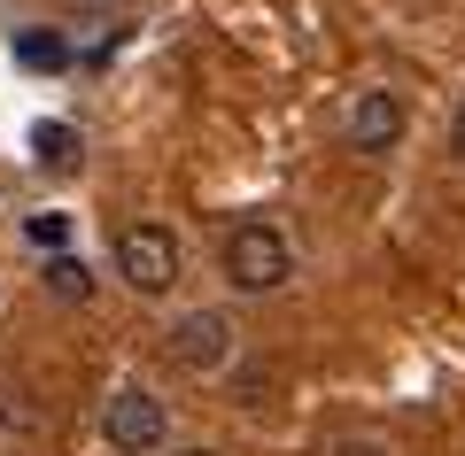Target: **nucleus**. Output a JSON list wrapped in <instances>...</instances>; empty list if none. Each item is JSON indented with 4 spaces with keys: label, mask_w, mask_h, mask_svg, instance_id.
Segmentation results:
<instances>
[{
    "label": "nucleus",
    "mask_w": 465,
    "mask_h": 456,
    "mask_svg": "<svg viewBox=\"0 0 465 456\" xmlns=\"http://www.w3.org/2000/svg\"><path fill=\"white\" fill-rule=\"evenodd\" d=\"M217 271H225L232 294H280L287 278H295V247H287L280 225L249 217V225H232L225 240H217Z\"/></svg>",
    "instance_id": "1"
},
{
    "label": "nucleus",
    "mask_w": 465,
    "mask_h": 456,
    "mask_svg": "<svg viewBox=\"0 0 465 456\" xmlns=\"http://www.w3.org/2000/svg\"><path fill=\"white\" fill-rule=\"evenodd\" d=\"M186 271V247L171 225H116V278L133 294H171Z\"/></svg>",
    "instance_id": "2"
},
{
    "label": "nucleus",
    "mask_w": 465,
    "mask_h": 456,
    "mask_svg": "<svg viewBox=\"0 0 465 456\" xmlns=\"http://www.w3.org/2000/svg\"><path fill=\"white\" fill-rule=\"evenodd\" d=\"M101 441H109V456H155L171 441V410L163 394L148 387H116L109 403H101Z\"/></svg>",
    "instance_id": "3"
},
{
    "label": "nucleus",
    "mask_w": 465,
    "mask_h": 456,
    "mask_svg": "<svg viewBox=\"0 0 465 456\" xmlns=\"http://www.w3.org/2000/svg\"><path fill=\"white\" fill-rule=\"evenodd\" d=\"M163 356L179 364V372H225L232 364V317L225 310H186L179 325H171Z\"/></svg>",
    "instance_id": "4"
},
{
    "label": "nucleus",
    "mask_w": 465,
    "mask_h": 456,
    "mask_svg": "<svg viewBox=\"0 0 465 456\" xmlns=\"http://www.w3.org/2000/svg\"><path fill=\"white\" fill-rule=\"evenodd\" d=\"M403 124H411V116H403V101L388 93V85H372V93H357L349 101V147H357V155H372V163H381V155H396L403 147Z\"/></svg>",
    "instance_id": "5"
},
{
    "label": "nucleus",
    "mask_w": 465,
    "mask_h": 456,
    "mask_svg": "<svg viewBox=\"0 0 465 456\" xmlns=\"http://www.w3.org/2000/svg\"><path fill=\"white\" fill-rule=\"evenodd\" d=\"M32 163L54 170V179H78L85 170V140L70 124H32Z\"/></svg>",
    "instance_id": "6"
},
{
    "label": "nucleus",
    "mask_w": 465,
    "mask_h": 456,
    "mask_svg": "<svg viewBox=\"0 0 465 456\" xmlns=\"http://www.w3.org/2000/svg\"><path fill=\"white\" fill-rule=\"evenodd\" d=\"M47 294H63V302H85V294H94V271H85L78 256H47Z\"/></svg>",
    "instance_id": "7"
},
{
    "label": "nucleus",
    "mask_w": 465,
    "mask_h": 456,
    "mask_svg": "<svg viewBox=\"0 0 465 456\" xmlns=\"http://www.w3.org/2000/svg\"><path fill=\"white\" fill-rule=\"evenodd\" d=\"M16 54H24L32 70H63V63H70V39H63V32H24Z\"/></svg>",
    "instance_id": "8"
},
{
    "label": "nucleus",
    "mask_w": 465,
    "mask_h": 456,
    "mask_svg": "<svg viewBox=\"0 0 465 456\" xmlns=\"http://www.w3.org/2000/svg\"><path fill=\"white\" fill-rule=\"evenodd\" d=\"M24 240H32V247H47V256H63V240H70V217H32V225H24Z\"/></svg>",
    "instance_id": "9"
},
{
    "label": "nucleus",
    "mask_w": 465,
    "mask_h": 456,
    "mask_svg": "<svg viewBox=\"0 0 465 456\" xmlns=\"http://www.w3.org/2000/svg\"><path fill=\"white\" fill-rule=\"evenodd\" d=\"M264 387H272V372H264V364H249V372H241V403H264Z\"/></svg>",
    "instance_id": "10"
},
{
    "label": "nucleus",
    "mask_w": 465,
    "mask_h": 456,
    "mask_svg": "<svg viewBox=\"0 0 465 456\" xmlns=\"http://www.w3.org/2000/svg\"><path fill=\"white\" fill-rule=\"evenodd\" d=\"M326 456H388V449H381V441H333Z\"/></svg>",
    "instance_id": "11"
},
{
    "label": "nucleus",
    "mask_w": 465,
    "mask_h": 456,
    "mask_svg": "<svg viewBox=\"0 0 465 456\" xmlns=\"http://www.w3.org/2000/svg\"><path fill=\"white\" fill-rule=\"evenodd\" d=\"M450 155L465 163V101H458V116H450Z\"/></svg>",
    "instance_id": "12"
},
{
    "label": "nucleus",
    "mask_w": 465,
    "mask_h": 456,
    "mask_svg": "<svg viewBox=\"0 0 465 456\" xmlns=\"http://www.w3.org/2000/svg\"><path fill=\"white\" fill-rule=\"evenodd\" d=\"M186 456H217V449H186Z\"/></svg>",
    "instance_id": "13"
},
{
    "label": "nucleus",
    "mask_w": 465,
    "mask_h": 456,
    "mask_svg": "<svg viewBox=\"0 0 465 456\" xmlns=\"http://www.w3.org/2000/svg\"><path fill=\"white\" fill-rule=\"evenodd\" d=\"M94 8H109V0H94Z\"/></svg>",
    "instance_id": "14"
}]
</instances>
